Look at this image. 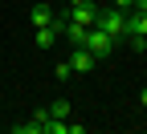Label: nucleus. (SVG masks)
Masks as SVG:
<instances>
[{
  "instance_id": "10",
  "label": "nucleus",
  "mask_w": 147,
  "mask_h": 134,
  "mask_svg": "<svg viewBox=\"0 0 147 134\" xmlns=\"http://www.w3.org/2000/svg\"><path fill=\"white\" fill-rule=\"evenodd\" d=\"M115 8H123V12H131V8H135V0H115Z\"/></svg>"
},
{
  "instance_id": "1",
  "label": "nucleus",
  "mask_w": 147,
  "mask_h": 134,
  "mask_svg": "<svg viewBox=\"0 0 147 134\" xmlns=\"http://www.w3.org/2000/svg\"><path fill=\"white\" fill-rule=\"evenodd\" d=\"M94 29H102V33H110L119 41V37H127V12L123 8H98V16H94Z\"/></svg>"
},
{
  "instance_id": "11",
  "label": "nucleus",
  "mask_w": 147,
  "mask_h": 134,
  "mask_svg": "<svg viewBox=\"0 0 147 134\" xmlns=\"http://www.w3.org/2000/svg\"><path fill=\"white\" fill-rule=\"evenodd\" d=\"M139 102H143V106H147V89H143V93H139Z\"/></svg>"
},
{
  "instance_id": "6",
  "label": "nucleus",
  "mask_w": 147,
  "mask_h": 134,
  "mask_svg": "<svg viewBox=\"0 0 147 134\" xmlns=\"http://www.w3.org/2000/svg\"><path fill=\"white\" fill-rule=\"evenodd\" d=\"M69 69H74V73H90V69H94V53H90L86 45H82V49H74V57H69Z\"/></svg>"
},
{
  "instance_id": "8",
  "label": "nucleus",
  "mask_w": 147,
  "mask_h": 134,
  "mask_svg": "<svg viewBox=\"0 0 147 134\" xmlns=\"http://www.w3.org/2000/svg\"><path fill=\"white\" fill-rule=\"evenodd\" d=\"M49 114H53V118H69V102H53Z\"/></svg>"
},
{
  "instance_id": "5",
  "label": "nucleus",
  "mask_w": 147,
  "mask_h": 134,
  "mask_svg": "<svg viewBox=\"0 0 147 134\" xmlns=\"http://www.w3.org/2000/svg\"><path fill=\"white\" fill-rule=\"evenodd\" d=\"M61 37H65V41H69L74 49H82V45H86V37H90V25H78V21H65V33H61Z\"/></svg>"
},
{
  "instance_id": "9",
  "label": "nucleus",
  "mask_w": 147,
  "mask_h": 134,
  "mask_svg": "<svg viewBox=\"0 0 147 134\" xmlns=\"http://www.w3.org/2000/svg\"><path fill=\"white\" fill-rule=\"evenodd\" d=\"M53 73H57V81H69V73H74V69H69V61H65V65H57Z\"/></svg>"
},
{
  "instance_id": "7",
  "label": "nucleus",
  "mask_w": 147,
  "mask_h": 134,
  "mask_svg": "<svg viewBox=\"0 0 147 134\" xmlns=\"http://www.w3.org/2000/svg\"><path fill=\"white\" fill-rule=\"evenodd\" d=\"M53 4L49 0H41V4H33V12H29V21H33V29H41V25H53Z\"/></svg>"
},
{
  "instance_id": "13",
  "label": "nucleus",
  "mask_w": 147,
  "mask_h": 134,
  "mask_svg": "<svg viewBox=\"0 0 147 134\" xmlns=\"http://www.w3.org/2000/svg\"><path fill=\"white\" fill-rule=\"evenodd\" d=\"M57 4H61V0H57Z\"/></svg>"
},
{
  "instance_id": "4",
  "label": "nucleus",
  "mask_w": 147,
  "mask_h": 134,
  "mask_svg": "<svg viewBox=\"0 0 147 134\" xmlns=\"http://www.w3.org/2000/svg\"><path fill=\"white\" fill-rule=\"evenodd\" d=\"M94 16H98V4H90V0H69V21L94 25Z\"/></svg>"
},
{
  "instance_id": "3",
  "label": "nucleus",
  "mask_w": 147,
  "mask_h": 134,
  "mask_svg": "<svg viewBox=\"0 0 147 134\" xmlns=\"http://www.w3.org/2000/svg\"><path fill=\"white\" fill-rule=\"evenodd\" d=\"M86 49L94 53V61H102V57H110V53H115V37L90 25V37H86Z\"/></svg>"
},
{
  "instance_id": "2",
  "label": "nucleus",
  "mask_w": 147,
  "mask_h": 134,
  "mask_svg": "<svg viewBox=\"0 0 147 134\" xmlns=\"http://www.w3.org/2000/svg\"><path fill=\"white\" fill-rule=\"evenodd\" d=\"M127 37H131V49H147V12H127Z\"/></svg>"
},
{
  "instance_id": "12",
  "label": "nucleus",
  "mask_w": 147,
  "mask_h": 134,
  "mask_svg": "<svg viewBox=\"0 0 147 134\" xmlns=\"http://www.w3.org/2000/svg\"><path fill=\"white\" fill-rule=\"evenodd\" d=\"M0 102H4V98H0Z\"/></svg>"
}]
</instances>
